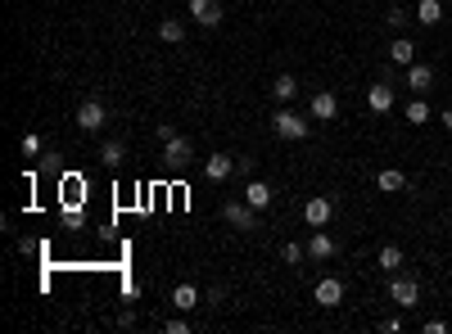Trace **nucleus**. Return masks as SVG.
Returning a JSON list of instances; mask_svg holds the SVG:
<instances>
[{
	"mask_svg": "<svg viewBox=\"0 0 452 334\" xmlns=\"http://www.w3.org/2000/svg\"><path fill=\"white\" fill-rule=\"evenodd\" d=\"M222 217H226L236 230H258V208H253L249 199H226V204H222Z\"/></svg>",
	"mask_w": 452,
	"mask_h": 334,
	"instance_id": "obj_1",
	"label": "nucleus"
},
{
	"mask_svg": "<svg viewBox=\"0 0 452 334\" xmlns=\"http://www.w3.org/2000/svg\"><path fill=\"white\" fill-rule=\"evenodd\" d=\"M272 131L280 135V140H308V122H303L299 113H290V108H276V118H272Z\"/></svg>",
	"mask_w": 452,
	"mask_h": 334,
	"instance_id": "obj_2",
	"label": "nucleus"
},
{
	"mask_svg": "<svg viewBox=\"0 0 452 334\" xmlns=\"http://www.w3.org/2000/svg\"><path fill=\"white\" fill-rule=\"evenodd\" d=\"M77 127H82V131H91V135H95V131H104V127H109V108H104L100 100H87V104L77 108Z\"/></svg>",
	"mask_w": 452,
	"mask_h": 334,
	"instance_id": "obj_3",
	"label": "nucleus"
},
{
	"mask_svg": "<svg viewBox=\"0 0 452 334\" xmlns=\"http://www.w3.org/2000/svg\"><path fill=\"white\" fill-rule=\"evenodd\" d=\"M303 217H308V226H312V230H321V226H331L335 204L326 199V194H316V199H308V204H303Z\"/></svg>",
	"mask_w": 452,
	"mask_h": 334,
	"instance_id": "obj_4",
	"label": "nucleus"
},
{
	"mask_svg": "<svg viewBox=\"0 0 452 334\" xmlns=\"http://www.w3.org/2000/svg\"><path fill=\"white\" fill-rule=\"evenodd\" d=\"M389 299H394L398 307H417V299H421V284L412 280V276H394V280H389Z\"/></svg>",
	"mask_w": 452,
	"mask_h": 334,
	"instance_id": "obj_5",
	"label": "nucleus"
},
{
	"mask_svg": "<svg viewBox=\"0 0 452 334\" xmlns=\"http://www.w3.org/2000/svg\"><path fill=\"white\" fill-rule=\"evenodd\" d=\"M312 299H316V307H339V303H344V280H335V276L316 280Z\"/></svg>",
	"mask_w": 452,
	"mask_h": 334,
	"instance_id": "obj_6",
	"label": "nucleus"
},
{
	"mask_svg": "<svg viewBox=\"0 0 452 334\" xmlns=\"http://www.w3.org/2000/svg\"><path fill=\"white\" fill-rule=\"evenodd\" d=\"M163 158H167V167H186L194 158V145L186 135H172V140H163Z\"/></svg>",
	"mask_w": 452,
	"mask_h": 334,
	"instance_id": "obj_7",
	"label": "nucleus"
},
{
	"mask_svg": "<svg viewBox=\"0 0 452 334\" xmlns=\"http://www.w3.org/2000/svg\"><path fill=\"white\" fill-rule=\"evenodd\" d=\"M190 18L199 23V28H217V23H222V5H217V0H190Z\"/></svg>",
	"mask_w": 452,
	"mask_h": 334,
	"instance_id": "obj_8",
	"label": "nucleus"
},
{
	"mask_svg": "<svg viewBox=\"0 0 452 334\" xmlns=\"http://www.w3.org/2000/svg\"><path fill=\"white\" fill-rule=\"evenodd\" d=\"M389 59L402 64V68H412L417 64V41H412V36H394V41H389Z\"/></svg>",
	"mask_w": 452,
	"mask_h": 334,
	"instance_id": "obj_9",
	"label": "nucleus"
},
{
	"mask_svg": "<svg viewBox=\"0 0 452 334\" xmlns=\"http://www.w3.org/2000/svg\"><path fill=\"white\" fill-rule=\"evenodd\" d=\"M236 167H240V158H231V154H213L209 163H204V177H209V181H226Z\"/></svg>",
	"mask_w": 452,
	"mask_h": 334,
	"instance_id": "obj_10",
	"label": "nucleus"
},
{
	"mask_svg": "<svg viewBox=\"0 0 452 334\" xmlns=\"http://www.w3.org/2000/svg\"><path fill=\"white\" fill-rule=\"evenodd\" d=\"M308 108H312V118H316V122H331V118L339 113V100H335V95H331V91H316V95H312V104H308Z\"/></svg>",
	"mask_w": 452,
	"mask_h": 334,
	"instance_id": "obj_11",
	"label": "nucleus"
},
{
	"mask_svg": "<svg viewBox=\"0 0 452 334\" xmlns=\"http://www.w3.org/2000/svg\"><path fill=\"white\" fill-rule=\"evenodd\" d=\"M366 108H371V113H389V108H394V86H371V91H366Z\"/></svg>",
	"mask_w": 452,
	"mask_h": 334,
	"instance_id": "obj_12",
	"label": "nucleus"
},
{
	"mask_svg": "<svg viewBox=\"0 0 452 334\" xmlns=\"http://www.w3.org/2000/svg\"><path fill=\"white\" fill-rule=\"evenodd\" d=\"M308 257H316V262L335 257V240L326 235V226H321V230H312V240H308Z\"/></svg>",
	"mask_w": 452,
	"mask_h": 334,
	"instance_id": "obj_13",
	"label": "nucleus"
},
{
	"mask_svg": "<svg viewBox=\"0 0 452 334\" xmlns=\"http://www.w3.org/2000/svg\"><path fill=\"white\" fill-rule=\"evenodd\" d=\"M407 86H412L417 95H430V86H434L430 64H412V68H407Z\"/></svg>",
	"mask_w": 452,
	"mask_h": 334,
	"instance_id": "obj_14",
	"label": "nucleus"
},
{
	"mask_svg": "<svg viewBox=\"0 0 452 334\" xmlns=\"http://www.w3.org/2000/svg\"><path fill=\"white\" fill-rule=\"evenodd\" d=\"M244 199H249V204H253V208H258V213H263V208L272 204L276 194H272V185H267V181H249V185H244Z\"/></svg>",
	"mask_w": 452,
	"mask_h": 334,
	"instance_id": "obj_15",
	"label": "nucleus"
},
{
	"mask_svg": "<svg viewBox=\"0 0 452 334\" xmlns=\"http://www.w3.org/2000/svg\"><path fill=\"white\" fill-rule=\"evenodd\" d=\"M417 23H421V28L443 23V0H421V5H417Z\"/></svg>",
	"mask_w": 452,
	"mask_h": 334,
	"instance_id": "obj_16",
	"label": "nucleus"
},
{
	"mask_svg": "<svg viewBox=\"0 0 452 334\" xmlns=\"http://www.w3.org/2000/svg\"><path fill=\"white\" fill-rule=\"evenodd\" d=\"M172 307H177V312H194V307H199V289H194V284H177V289H172Z\"/></svg>",
	"mask_w": 452,
	"mask_h": 334,
	"instance_id": "obj_17",
	"label": "nucleus"
},
{
	"mask_svg": "<svg viewBox=\"0 0 452 334\" xmlns=\"http://www.w3.org/2000/svg\"><path fill=\"white\" fill-rule=\"evenodd\" d=\"M158 41L181 45V41H186V23H181V18H163V23H158Z\"/></svg>",
	"mask_w": 452,
	"mask_h": 334,
	"instance_id": "obj_18",
	"label": "nucleus"
},
{
	"mask_svg": "<svg viewBox=\"0 0 452 334\" xmlns=\"http://www.w3.org/2000/svg\"><path fill=\"white\" fill-rule=\"evenodd\" d=\"M272 95H276V104H290V100L299 95V82L290 77V72H280V77L272 82Z\"/></svg>",
	"mask_w": 452,
	"mask_h": 334,
	"instance_id": "obj_19",
	"label": "nucleus"
},
{
	"mask_svg": "<svg viewBox=\"0 0 452 334\" xmlns=\"http://www.w3.org/2000/svg\"><path fill=\"white\" fill-rule=\"evenodd\" d=\"M375 185H380V190H385V194H398V190H402V185H407V177H402V172H398V167H385V172H380V177H375Z\"/></svg>",
	"mask_w": 452,
	"mask_h": 334,
	"instance_id": "obj_20",
	"label": "nucleus"
},
{
	"mask_svg": "<svg viewBox=\"0 0 452 334\" xmlns=\"http://www.w3.org/2000/svg\"><path fill=\"white\" fill-rule=\"evenodd\" d=\"M407 122H412V127H425V122H430V104H425V95H417V100L407 104Z\"/></svg>",
	"mask_w": 452,
	"mask_h": 334,
	"instance_id": "obj_21",
	"label": "nucleus"
},
{
	"mask_svg": "<svg viewBox=\"0 0 452 334\" xmlns=\"http://www.w3.org/2000/svg\"><path fill=\"white\" fill-rule=\"evenodd\" d=\"M375 262H380L385 271H398L402 267V249H398V244H385V249L375 253Z\"/></svg>",
	"mask_w": 452,
	"mask_h": 334,
	"instance_id": "obj_22",
	"label": "nucleus"
},
{
	"mask_svg": "<svg viewBox=\"0 0 452 334\" xmlns=\"http://www.w3.org/2000/svg\"><path fill=\"white\" fill-rule=\"evenodd\" d=\"M122 154H127V150H122V140H104V145H100V163H104V167H118Z\"/></svg>",
	"mask_w": 452,
	"mask_h": 334,
	"instance_id": "obj_23",
	"label": "nucleus"
},
{
	"mask_svg": "<svg viewBox=\"0 0 452 334\" xmlns=\"http://www.w3.org/2000/svg\"><path fill=\"white\" fill-rule=\"evenodd\" d=\"M18 150H23V158H36V154H41V135H36V131H28V135L18 140Z\"/></svg>",
	"mask_w": 452,
	"mask_h": 334,
	"instance_id": "obj_24",
	"label": "nucleus"
},
{
	"mask_svg": "<svg viewBox=\"0 0 452 334\" xmlns=\"http://www.w3.org/2000/svg\"><path fill=\"white\" fill-rule=\"evenodd\" d=\"M303 253H308L303 244H285V249H280V257H285L290 267H299V262H303Z\"/></svg>",
	"mask_w": 452,
	"mask_h": 334,
	"instance_id": "obj_25",
	"label": "nucleus"
},
{
	"mask_svg": "<svg viewBox=\"0 0 452 334\" xmlns=\"http://www.w3.org/2000/svg\"><path fill=\"white\" fill-rule=\"evenodd\" d=\"M385 23H389V28H402V23H407V14H402V9H394V5H389V14H385Z\"/></svg>",
	"mask_w": 452,
	"mask_h": 334,
	"instance_id": "obj_26",
	"label": "nucleus"
},
{
	"mask_svg": "<svg viewBox=\"0 0 452 334\" xmlns=\"http://www.w3.org/2000/svg\"><path fill=\"white\" fill-rule=\"evenodd\" d=\"M167 334H190V325L181 316H172V321H167Z\"/></svg>",
	"mask_w": 452,
	"mask_h": 334,
	"instance_id": "obj_27",
	"label": "nucleus"
},
{
	"mask_svg": "<svg viewBox=\"0 0 452 334\" xmlns=\"http://www.w3.org/2000/svg\"><path fill=\"white\" fill-rule=\"evenodd\" d=\"M443 127H448V131H452V108H448V113H443Z\"/></svg>",
	"mask_w": 452,
	"mask_h": 334,
	"instance_id": "obj_28",
	"label": "nucleus"
},
{
	"mask_svg": "<svg viewBox=\"0 0 452 334\" xmlns=\"http://www.w3.org/2000/svg\"><path fill=\"white\" fill-rule=\"evenodd\" d=\"M448 172H452V163H448Z\"/></svg>",
	"mask_w": 452,
	"mask_h": 334,
	"instance_id": "obj_29",
	"label": "nucleus"
}]
</instances>
